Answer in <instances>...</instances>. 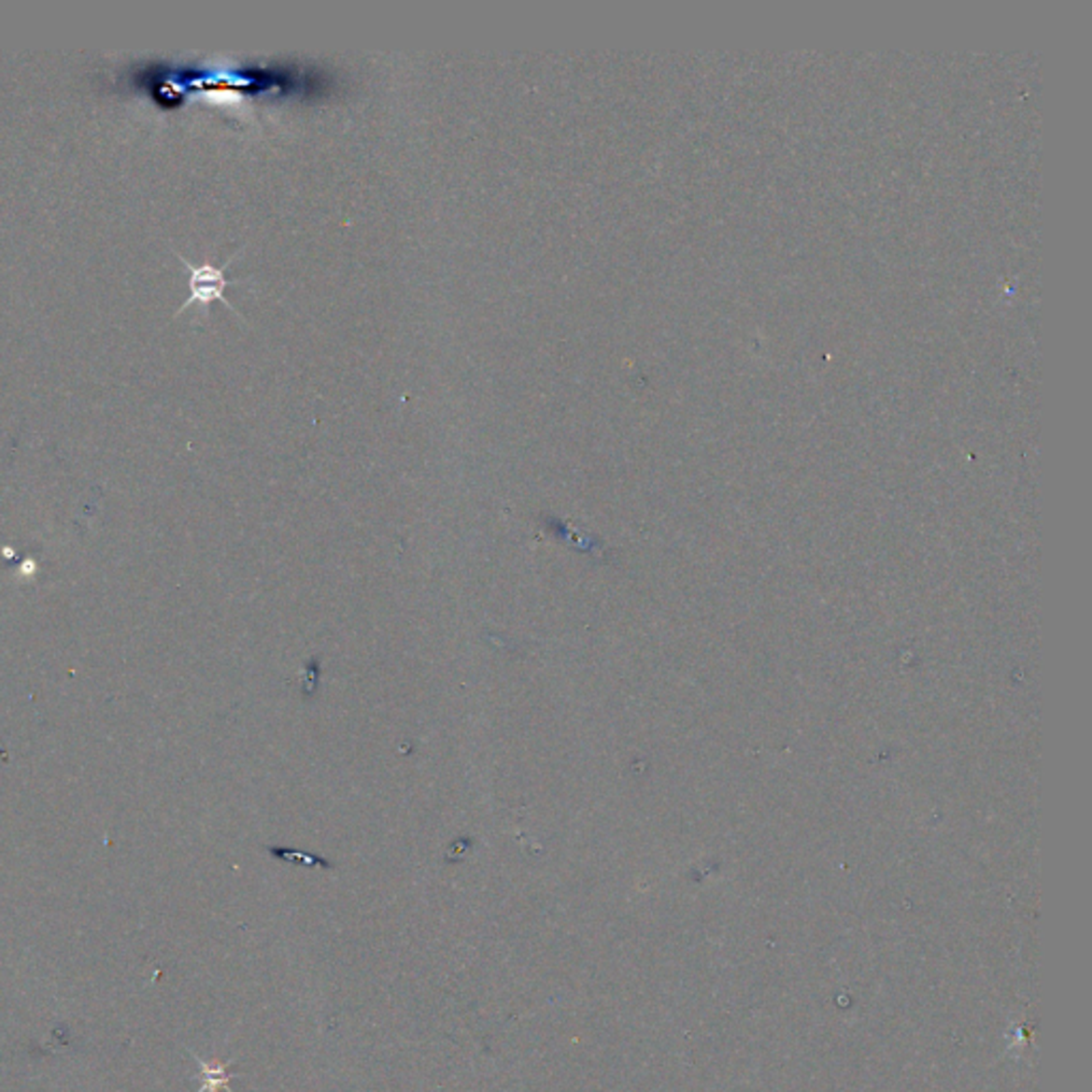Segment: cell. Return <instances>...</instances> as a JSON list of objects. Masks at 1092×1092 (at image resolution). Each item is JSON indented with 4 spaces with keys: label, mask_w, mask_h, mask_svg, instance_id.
<instances>
[{
    "label": "cell",
    "mask_w": 1092,
    "mask_h": 1092,
    "mask_svg": "<svg viewBox=\"0 0 1092 1092\" xmlns=\"http://www.w3.org/2000/svg\"><path fill=\"white\" fill-rule=\"evenodd\" d=\"M274 856L277 858H297V860H304V864H310V866H331L325 860H319V858H312V856H305V854H297V851H282V849H274Z\"/></svg>",
    "instance_id": "obj_3"
},
{
    "label": "cell",
    "mask_w": 1092,
    "mask_h": 1092,
    "mask_svg": "<svg viewBox=\"0 0 1092 1092\" xmlns=\"http://www.w3.org/2000/svg\"><path fill=\"white\" fill-rule=\"evenodd\" d=\"M177 259L184 262L186 269H188V274H191V277H188V286H191V297H188L184 301L182 307H179V310H177V314L184 312L186 307H191L194 304L209 305V304H212V301H222V304L227 305L229 310L235 312V307L231 305V301L227 297H224V289H227L229 284H237L239 282V280H227V276H224V269H227L231 265V261L235 259V256H231V259L227 262H224L222 267H214V265L194 267L192 262H188L186 256H182V254H177Z\"/></svg>",
    "instance_id": "obj_1"
},
{
    "label": "cell",
    "mask_w": 1092,
    "mask_h": 1092,
    "mask_svg": "<svg viewBox=\"0 0 1092 1092\" xmlns=\"http://www.w3.org/2000/svg\"><path fill=\"white\" fill-rule=\"evenodd\" d=\"M194 1060H197V1065L201 1069V1088L197 1092H218V1090H231V1080L235 1078L229 1071V1065H220V1063H207V1060H203L201 1057L194 1054Z\"/></svg>",
    "instance_id": "obj_2"
}]
</instances>
